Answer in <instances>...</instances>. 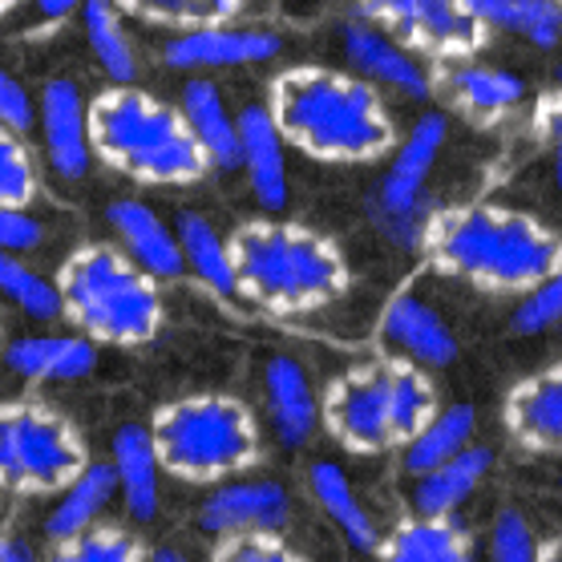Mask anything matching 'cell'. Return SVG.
I'll list each match as a JSON object with an SVG mask.
<instances>
[{"label":"cell","instance_id":"obj_1","mask_svg":"<svg viewBox=\"0 0 562 562\" xmlns=\"http://www.w3.org/2000/svg\"><path fill=\"white\" fill-rule=\"evenodd\" d=\"M263 105L292 150L328 167H369L401 142L384 93L336 65H288L271 77Z\"/></svg>","mask_w":562,"mask_h":562},{"label":"cell","instance_id":"obj_2","mask_svg":"<svg viewBox=\"0 0 562 562\" xmlns=\"http://www.w3.org/2000/svg\"><path fill=\"white\" fill-rule=\"evenodd\" d=\"M422 256L446 280L522 300L562 268V235L518 206L458 203L437 211Z\"/></svg>","mask_w":562,"mask_h":562},{"label":"cell","instance_id":"obj_3","mask_svg":"<svg viewBox=\"0 0 562 562\" xmlns=\"http://www.w3.org/2000/svg\"><path fill=\"white\" fill-rule=\"evenodd\" d=\"M231 259L235 292L271 316H312L352 288L336 239L280 215L247 218L231 231Z\"/></svg>","mask_w":562,"mask_h":562},{"label":"cell","instance_id":"obj_4","mask_svg":"<svg viewBox=\"0 0 562 562\" xmlns=\"http://www.w3.org/2000/svg\"><path fill=\"white\" fill-rule=\"evenodd\" d=\"M90 142L98 162L142 187H194L211 170L179 102L142 86H105L93 93Z\"/></svg>","mask_w":562,"mask_h":562},{"label":"cell","instance_id":"obj_5","mask_svg":"<svg viewBox=\"0 0 562 562\" xmlns=\"http://www.w3.org/2000/svg\"><path fill=\"white\" fill-rule=\"evenodd\" d=\"M441 409L434 376L417 364L376 357L340 372L319 396V425L360 458L409 446Z\"/></svg>","mask_w":562,"mask_h":562},{"label":"cell","instance_id":"obj_6","mask_svg":"<svg viewBox=\"0 0 562 562\" xmlns=\"http://www.w3.org/2000/svg\"><path fill=\"white\" fill-rule=\"evenodd\" d=\"M65 324L102 348H142L167 324L162 288L117 244H81L57 268Z\"/></svg>","mask_w":562,"mask_h":562},{"label":"cell","instance_id":"obj_7","mask_svg":"<svg viewBox=\"0 0 562 562\" xmlns=\"http://www.w3.org/2000/svg\"><path fill=\"white\" fill-rule=\"evenodd\" d=\"M162 470L187 486H223L247 477L263 458V425L231 393H191L158 405L150 417Z\"/></svg>","mask_w":562,"mask_h":562},{"label":"cell","instance_id":"obj_8","mask_svg":"<svg viewBox=\"0 0 562 562\" xmlns=\"http://www.w3.org/2000/svg\"><path fill=\"white\" fill-rule=\"evenodd\" d=\"M90 461L77 425L45 401H0V494H61Z\"/></svg>","mask_w":562,"mask_h":562},{"label":"cell","instance_id":"obj_9","mask_svg":"<svg viewBox=\"0 0 562 562\" xmlns=\"http://www.w3.org/2000/svg\"><path fill=\"white\" fill-rule=\"evenodd\" d=\"M357 16L434 65L473 61L490 41L458 0H360Z\"/></svg>","mask_w":562,"mask_h":562},{"label":"cell","instance_id":"obj_10","mask_svg":"<svg viewBox=\"0 0 562 562\" xmlns=\"http://www.w3.org/2000/svg\"><path fill=\"white\" fill-rule=\"evenodd\" d=\"M376 340H381L384 357L417 364L425 372L449 369L461 357V340L453 333V324L446 319V312L429 304L413 283L389 295V304L381 307Z\"/></svg>","mask_w":562,"mask_h":562},{"label":"cell","instance_id":"obj_11","mask_svg":"<svg viewBox=\"0 0 562 562\" xmlns=\"http://www.w3.org/2000/svg\"><path fill=\"white\" fill-rule=\"evenodd\" d=\"M283 53L280 33L263 25H203L179 29L162 45V61L179 74L206 77L215 69H247V65H268Z\"/></svg>","mask_w":562,"mask_h":562},{"label":"cell","instance_id":"obj_12","mask_svg":"<svg viewBox=\"0 0 562 562\" xmlns=\"http://www.w3.org/2000/svg\"><path fill=\"white\" fill-rule=\"evenodd\" d=\"M37 134L45 162L57 179L81 182L90 175L93 142H90V98L77 77H49L37 93Z\"/></svg>","mask_w":562,"mask_h":562},{"label":"cell","instance_id":"obj_13","mask_svg":"<svg viewBox=\"0 0 562 562\" xmlns=\"http://www.w3.org/2000/svg\"><path fill=\"white\" fill-rule=\"evenodd\" d=\"M449 142V122L446 114H422L413 122V130L396 142V150L389 154L381 182L369 191V215H393V211H413V206L429 203V179L437 170V158Z\"/></svg>","mask_w":562,"mask_h":562},{"label":"cell","instance_id":"obj_14","mask_svg":"<svg viewBox=\"0 0 562 562\" xmlns=\"http://www.w3.org/2000/svg\"><path fill=\"white\" fill-rule=\"evenodd\" d=\"M292 522V494L271 477H235L211 486L199 502V530L215 542L247 535H280Z\"/></svg>","mask_w":562,"mask_h":562},{"label":"cell","instance_id":"obj_15","mask_svg":"<svg viewBox=\"0 0 562 562\" xmlns=\"http://www.w3.org/2000/svg\"><path fill=\"white\" fill-rule=\"evenodd\" d=\"M340 53L348 61V74L364 77L381 93L409 98V102H429L437 93V77L429 74V65L360 16L340 29Z\"/></svg>","mask_w":562,"mask_h":562},{"label":"cell","instance_id":"obj_16","mask_svg":"<svg viewBox=\"0 0 562 562\" xmlns=\"http://www.w3.org/2000/svg\"><path fill=\"white\" fill-rule=\"evenodd\" d=\"M502 425L526 453L562 458V360L514 384L502 405Z\"/></svg>","mask_w":562,"mask_h":562},{"label":"cell","instance_id":"obj_17","mask_svg":"<svg viewBox=\"0 0 562 562\" xmlns=\"http://www.w3.org/2000/svg\"><path fill=\"white\" fill-rule=\"evenodd\" d=\"M259 389H263V417L271 437L283 449H304L319 429V393L312 372L288 352H276L263 364Z\"/></svg>","mask_w":562,"mask_h":562},{"label":"cell","instance_id":"obj_18","mask_svg":"<svg viewBox=\"0 0 562 562\" xmlns=\"http://www.w3.org/2000/svg\"><path fill=\"white\" fill-rule=\"evenodd\" d=\"M239 175L247 179L263 215H280L292 199L288 142L263 102L239 110Z\"/></svg>","mask_w":562,"mask_h":562},{"label":"cell","instance_id":"obj_19","mask_svg":"<svg viewBox=\"0 0 562 562\" xmlns=\"http://www.w3.org/2000/svg\"><path fill=\"white\" fill-rule=\"evenodd\" d=\"M105 223L114 227L117 247L146 276H154L158 283H175L187 276L175 223L158 215L150 203H142V199H114V203L105 206Z\"/></svg>","mask_w":562,"mask_h":562},{"label":"cell","instance_id":"obj_20","mask_svg":"<svg viewBox=\"0 0 562 562\" xmlns=\"http://www.w3.org/2000/svg\"><path fill=\"white\" fill-rule=\"evenodd\" d=\"M98 352L102 348L81 333H33L9 340L0 348V360L13 376L29 384H69L86 381L98 369L102 360Z\"/></svg>","mask_w":562,"mask_h":562},{"label":"cell","instance_id":"obj_21","mask_svg":"<svg viewBox=\"0 0 562 562\" xmlns=\"http://www.w3.org/2000/svg\"><path fill=\"white\" fill-rule=\"evenodd\" d=\"M110 470L117 482V502L134 522H154L162 510V458L154 449L150 425L130 422L110 437Z\"/></svg>","mask_w":562,"mask_h":562},{"label":"cell","instance_id":"obj_22","mask_svg":"<svg viewBox=\"0 0 562 562\" xmlns=\"http://www.w3.org/2000/svg\"><path fill=\"white\" fill-rule=\"evenodd\" d=\"M437 93H441L458 114L470 117V122H502V117L526 98V81L518 74H510V69L482 65L473 57V61L441 65Z\"/></svg>","mask_w":562,"mask_h":562},{"label":"cell","instance_id":"obj_23","mask_svg":"<svg viewBox=\"0 0 562 562\" xmlns=\"http://www.w3.org/2000/svg\"><path fill=\"white\" fill-rule=\"evenodd\" d=\"M307 490L316 506L324 510V518L336 526V535L345 538L348 547L360 550V554H376L381 547V522L376 514L369 510V502L360 498L357 482L348 477V470L333 458H316L307 465Z\"/></svg>","mask_w":562,"mask_h":562},{"label":"cell","instance_id":"obj_24","mask_svg":"<svg viewBox=\"0 0 562 562\" xmlns=\"http://www.w3.org/2000/svg\"><path fill=\"white\" fill-rule=\"evenodd\" d=\"M179 110L211 170H223V175L239 170V110H231L227 93L218 90L211 77L182 81Z\"/></svg>","mask_w":562,"mask_h":562},{"label":"cell","instance_id":"obj_25","mask_svg":"<svg viewBox=\"0 0 562 562\" xmlns=\"http://www.w3.org/2000/svg\"><path fill=\"white\" fill-rule=\"evenodd\" d=\"M114 502H117V482L110 461L90 458L61 494H53V506L45 514V538H49V547L105 526V514H110Z\"/></svg>","mask_w":562,"mask_h":562},{"label":"cell","instance_id":"obj_26","mask_svg":"<svg viewBox=\"0 0 562 562\" xmlns=\"http://www.w3.org/2000/svg\"><path fill=\"white\" fill-rule=\"evenodd\" d=\"M376 562H477V547L461 518L409 514L384 530Z\"/></svg>","mask_w":562,"mask_h":562},{"label":"cell","instance_id":"obj_27","mask_svg":"<svg viewBox=\"0 0 562 562\" xmlns=\"http://www.w3.org/2000/svg\"><path fill=\"white\" fill-rule=\"evenodd\" d=\"M490 470H494V449L473 441L453 461L413 477V514H422V518H458L465 510V502L486 486Z\"/></svg>","mask_w":562,"mask_h":562},{"label":"cell","instance_id":"obj_28","mask_svg":"<svg viewBox=\"0 0 562 562\" xmlns=\"http://www.w3.org/2000/svg\"><path fill=\"white\" fill-rule=\"evenodd\" d=\"M77 21H81V37L90 45L98 69L110 77V86H138V49L122 21L117 0H81Z\"/></svg>","mask_w":562,"mask_h":562},{"label":"cell","instance_id":"obj_29","mask_svg":"<svg viewBox=\"0 0 562 562\" xmlns=\"http://www.w3.org/2000/svg\"><path fill=\"white\" fill-rule=\"evenodd\" d=\"M175 235L182 247V263L194 280L218 295H239L235 292V259H231V235L211 223L203 211H179L175 215Z\"/></svg>","mask_w":562,"mask_h":562},{"label":"cell","instance_id":"obj_30","mask_svg":"<svg viewBox=\"0 0 562 562\" xmlns=\"http://www.w3.org/2000/svg\"><path fill=\"white\" fill-rule=\"evenodd\" d=\"M473 437H477V413H473V405H465V401L441 405L434 422L425 425L409 446L396 449L401 453V470L409 473V477H422V473L437 470V465L453 461L458 453H465L473 446Z\"/></svg>","mask_w":562,"mask_h":562},{"label":"cell","instance_id":"obj_31","mask_svg":"<svg viewBox=\"0 0 562 562\" xmlns=\"http://www.w3.org/2000/svg\"><path fill=\"white\" fill-rule=\"evenodd\" d=\"M0 300L13 304L21 316L37 319V324L65 319L57 280H49L45 271L33 268L25 256H4L0 251Z\"/></svg>","mask_w":562,"mask_h":562},{"label":"cell","instance_id":"obj_32","mask_svg":"<svg viewBox=\"0 0 562 562\" xmlns=\"http://www.w3.org/2000/svg\"><path fill=\"white\" fill-rule=\"evenodd\" d=\"M41 194L37 154L29 138L0 126V206H33Z\"/></svg>","mask_w":562,"mask_h":562},{"label":"cell","instance_id":"obj_33","mask_svg":"<svg viewBox=\"0 0 562 562\" xmlns=\"http://www.w3.org/2000/svg\"><path fill=\"white\" fill-rule=\"evenodd\" d=\"M45 562H146V547L122 526H98L90 535L53 542Z\"/></svg>","mask_w":562,"mask_h":562},{"label":"cell","instance_id":"obj_34","mask_svg":"<svg viewBox=\"0 0 562 562\" xmlns=\"http://www.w3.org/2000/svg\"><path fill=\"white\" fill-rule=\"evenodd\" d=\"M486 562H542V538H538V530L522 510L502 506L490 518Z\"/></svg>","mask_w":562,"mask_h":562},{"label":"cell","instance_id":"obj_35","mask_svg":"<svg viewBox=\"0 0 562 562\" xmlns=\"http://www.w3.org/2000/svg\"><path fill=\"white\" fill-rule=\"evenodd\" d=\"M502 29L518 33L535 49H554L562 45V4L559 0H510V13Z\"/></svg>","mask_w":562,"mask_h":562},{"label":"cell","instance_id":"obj_36","mask_svg":"<svg viewBox=\"0 0 562 562\" xmlns=\"http://www.w3.org/2000/svg\"><path fill=\"white\" fill-rule=\"evenodd\" d=\"M510 328L518 336H542L550 328H562V268L514 304Z\"/></svg>","mask_w":562,"mask_h":562},{"label":"cell","instance_id":"obj_37","mask_svg":"<svg viewBox=\"0 0 562 562\" xmlns=\"http://www.w3.org/2000/svg\"><path fill=\"white\" fill-rule=\"evenodd\" d=\"M211 562H312L307 554L283 542V535H247V538H223L211 550Z\"/></svg>","mask_w":562,"mask_h":562},{"label":"cell","instance_id":"obj_38","mask_svg":"<svg viewBox=\"0 0 562 562\" xmlns=\"http://www.w3.org/2000/svg\"><path fill=\"white\" fill-rule=\"evenodd\" d=\"M0 126H9L21 138L37 130V93L29 90L4 61H0Z\"/></svg>","mask_w":562,"mask_h":562},{"label":"cell","instance_id":"obj_39","mask_svg":"<svg viewBox=\"0 0 562 562\" xmlns=\"http://www.w3.org/2000/svg\"><path fill=\"white\" fill-rule=\"evenodd\" d=\"M45 244V223L29 206H0V251L4 256H33Z\"/></svg>","mask_w":562,"mask_h":562},{"label":"cell","instance_id":"obj_40","mask_svg":"<svg viewBox=\"0 0 562 562\" xmlns=\"http://www.w3.org/2000/svg\"><path fill=\"white\" fill-rule=\"evenodd\" d=\"M126 9L142 13L146 21H158V25H170L175 33L191 25H203L199 16V0H122Z\"/></svg>","mask_w":562,"mask_h":562},{"label":"cell","instance_id":"obj_41","mask_svg":"<svg viewBox=\"0 0 562 562\" xmlns=\"http://www.w3.org/2000/svg\"><path fill=\"white\" fill-rule=\"evenodd\" d=\"M535 117H538V130H542L550 142V170H554V187H559V194H562V86L538 102Z\"/></svg>","mask_w":562,"mask_h":562},{"label":"cell","instance_id":"obj_42","mask_svg":"<svg viewBox=\"0 0 562 562\" xmlns=\"http://www.w3.org/2000/svg\"><path fill=\"white\" fill-rule=\"evenodd\" d=\"M458 4L465 9V16H473L490 33L506 25V13H510V0H458Z\"/></svg>","mask_w":562,"mask_h":562},{"label":"cell","instance_id":"obj_43","mask_svg":"<svg viewBox=\"0 0 562 562\" xmlns=\"http://www.w3.org/2000/svg\"><path fill=\"white\" fill-rule=\"evenodd\" d=\"M247 0H199V16L215 21V25H235L244 16Z\"/></svg>","mask_w":562,"mask_h":562},{"label":"cell","instance_id":"obj_44","mask_svg":"<svg viewBox=\"0 0 562 562\" xmlns=\"http://www.w3.org/2000/svg\"><path fill=\"white\" fill-rule=\"evenodd\" d=\"M29 4H33L37 21H45V25H61V21L77 16V9H81V0H29Z\"/></svg>","mask_w":562,"mask_h":562},{"label":"cell","instance_id":"obj_45","mask_svg":"<svg viewBox=\"0 0 562 562\" xmlns=\"http://www.w3.org/2000/svg\"><path fill=\"white\" fill-rule=\"evenodd\" d=\"M0 562H45V559H41V550L33 547L29 538H21V535L9 530V538L0 542Z\"/></svg>","mask_w":562,"mask_h":562},{"label":"cell","instance_id":"obj_46","mask_svg":"<svg viewBox=\"0 0 562 562\" xmlns=\"http://www.w3.org/2000/svg\"><path fill=\"white\" fill-rule=\"evenodd\" d=\"M146 562H194V559L175 547H154V550H146Z\"/></svg>","mask_w":562,"mask_h":562},{"label":"cell","instance_id":"obj_47","mask_svg":"<svg viewBox=\"0 0 562 562\" xmlns=\"http://www.w3.org/2000/svg\"><path fill=\"white\" fill-rule=\"evenodd\" d=\"M542 562H562V535L542 542Z\"/></svg>","mask_w":562,"mask_h":562},{"label":"cell","instance_id":"obj_48","mask_svg":"<svg viewBox=\"0 0 562 562\" xmlns=\"http://www.w3.org/2000/svg\"><path fill=\"white\" fill-rule=\"evenodd\" d=\"M21 4H25V0H0V16H9L13 9H21Z\"/></svg>","mask_w":562,"mask_h":562},{"label":"cell","instance_id":"obj_49","mask_svg":"<svg viewBox=\"0 0 562 562\" xmlns=\"http://www.w3.org/2000/svg\"><path fill=\"white\" fill-rule=\"evenodd\" d=\"M4 538H9V526H4V518H0V542H4Z\"/></svg>","mask_w":562,"mask_h":562},{"label":"cell","instance_id":"obj_50","mask_svg":"<svg viewBox=\"0 0 562 562\" xmlns=\"http://www.w3.org/2000/svg\"><path fill=\"white\" fill-rule=\"evenodd\" d=\"M559 490H562V473H559Z\"/></svg>","mask_w":562,"mask_h":562},{"label":"cell","instance_id":"obj_51","mask_svg":"<svg viewBox=\"0 0 562 562\" xmlns=\"http://www.w3.org/2000/svg\"><path fill=\"white\" fill-rule=\"evenodd\" d=\"M559 86H562V69H559Z\"/></svg>","mask_w":562,"mask_h":562},{"label":"cell","instance_id":"obj_52","mask_svg":"<svg viewBox=\"0 0 562 562\" xmlns=\"http://www.w3.org/2000/svg\"><path fill=\"white\" fill-rule=\"evenodd\" d=\"M0 348H4V345H0Z\"/></svg>","mask_w":562,"mask_h":562},{"label":"cell","instance_id":"obj_53","mask_svg":"<svg viewBox=\"0 0 562 562\" xmlns=\"http://www.w3.org/2000/svg\"><path fill=\"white\" fill-rule=\"evenodd\" d=\"M559 4H562V0H559Z\"/></svg>","mask_w":562,"mask_h":562}]
</instances>
